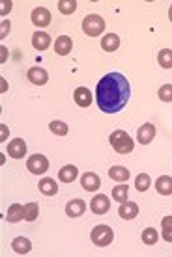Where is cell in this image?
I'll return each mask as SVG.
<instances>
[{"instance_id": "1", "label": "cell", "mask_w": 172, "mask_h": 257, "mask_svg": "<svg viewBox=\"0 0 172 257\" xmlns=\"http://www.w3.org/2000/svg\"><path fill=\"white\" fill-rule=\"evenodd\" d=\"M129 95H131V88L122 73H109L97 82V106L105 114H116L122 110L129 101Z\"/></svg>"}, {"instance_id": "2", "label": "cell", "mask_w": 172, "mask_h": 257, "mask_svg": "<svg viewBox=\"0 0 172 257\" xmlns=\"http://www.w3.org/2000/svg\"><path fill=\"white\" fill-rule=\"evenodd\" d=\"M109 142L113 144V149H115L116 153H120V155H127V153H131L133 151V140L131 136L125 132V130H115L111 138H109Z\"/></svg>"}, {"instance_id": "3", "label": "cell", "mask_w": 172, "mask_h": 257, "mask_svg": "<svg viewBox=\"0 0 172 257\" xmlns=\"http://www.w3.org/2000/svg\"><path fill=\"white\" fill-rule=\"evenodd\" d=\"M103 30H105V21H103V17H99V15H88L83 21V32H85L86 36L96 37L99 34H103Z\"/></svg>"}, {"instance_id": "4", "label": "cell", "mask_w": 172, "mask_h": 257, "mask_svg": "<svg viewBox=\"0 0 172 257\" xmlns=\"http://www.w3.org/2000/svg\"><path fill=\"white\" fill-rule=\"evenodd\" d=\"M92 242L96 244V246H109L113 239H115V231L111 230L109 226H97L92 230Z\"/></svg>"}, {"instance_id": "5", "label": "cell", "mask_w": 172, "mask_h": 257, "mask_svg": "<svg viewBox=\"0 0 172 257\" xmlns=\"http://www.w3.org/2000/svg\"><path fill=\"white\" fill-rule=\"evenodd\" d=\"M27 168H29V172L30 174H36V175H41V174H45L49 170V160H47V156H43V155H32L27 160Z\"/></svg>"}, {"instance_id": "6", "label": "cell", "mask_w": 172, "mask_h": 257, "mask_svg": "<svg viewBox=\"0 0 172 257\" xmlns=\"http://www.w3.org/2000/svg\"><path fill=\"white\" fill-rule=\"evenodd\" d=\"M90 209L94 214H105L109 209H111V202L105 194H97L92 198V203H90Z\"/></svg>"}, {"instance_id": "7", "label": "cell", "mask_w": 172, "mask_h": 257, "mask_svg": "<svg viewBox=\"0 0 172 257\" xmlns=\"http://www.w3.org/2000/svg\"><path fill=\"white\" fill-rule=\"evenodd\" d=\"M30 19H32V23L36 25V26L43 28V26H49L51 25V11L45 8H36L32 9V15H30Z\"/></svg>"}, {"instance_id": "8", "label": "cell", "mask_w": 172, "mask_h": 257, "mask_svg": "<svg viewBox=\"0 0 172 257\" xmlns=\"http://www.w3.org/2000/svg\"><path fill=\"white\" fill-rule=\"evenodd\" d=\"M153 136H155V127H153L152 123H144L143 127L137 130V140H139V144H143V146L150 144L153 140Z\"/></svg>"}, {"instance_id": "9", "label": "cell", "mask_w": 172, "mask_h": 257, "mask_svg": "<svg viewBox=\"0 0 172 257\" xmlns=\"http://www.w3.org/2000/svg\"><path fill=\"white\" fill-rule=\"evenodd\" d=\"M8 155L13 158H23L27 155V144L23 138H15L11 144H8Z\"/></svg>"}, {"instance_id": "10", "label": "cell", "mask_w": 172, "mask_h": 257, "mask_svg": "<svg viewBox=\"0 0 172 257\" xmlns=\"http://www.w3.org/2000/svg\"><path fill=\"white\" fill-rule=\"evenodd\" d=\"M85 211H86L85 200H71V202L66 205L67 216H71V218H79V216H83Z\"/></svg>"}, {"instance_id": "11", "label": "cell", "mask_w": 172, "mask_h": 257, "mask_svg": "<svg viewBox=\"0 0 172 257\" xmlns=\"http://www.w3.org/2000/svg\"><path fill=\"white\" fill-rule=\"evenodd\" d=\"M73 99L79 106H83V108H88L90 104H92V92L88 90V88H77L75 93H73Z\"/></svg>"}, {"instance_id": "12", "label": "cell", "mask_w": 172, "mask_h": 257, "mask_svg": "<svg viewBox=\"0 0 172 257\" xmlns=\"http://www.w3.org/2000/svg\"><path fill=\"white\" fill-rule=\"evenodd\" d=\"M118 214L124 220H133V218H137V214H139V205L131 202H124L120 205V209H118Z\"/></svg>"}, {"instance_id": "13", "label": "cell", "mask_w": 172, "mask_h": 257, "mask_svg": "<svg viewBox=\"0 0 172 257\" xmlns=\"http://www.w3.org/2000/svg\"><path fill=\"white\" fill-rule=\"evenodd\" d=\"M81 184H83V188L88 190V192H96L97 188L101 186V179L97 177L96 174H85L83 175V179H81Z\"/></svg>"}, {"instance_id": "14", "label": "cell", "mask_w": 172, "mask_h": 257, "mask_svg": "<svg viewBox=\"0 0 172 257\" xmlns=\"http://www.w3.org/2000/svg\"><path fill=\"white\" fill-rule=\"evenodd\" d=\"M71 49H73V41H71V37L69 36H60L57 41H55V51H57V54L66 56L71 52Z\"/></svg>"}, {"instance_id": "15", "label": "cell", "mask_w": 172, "mask_h": 257, "mask_svg": "<svg viewBox=\"0 0 172 257\" xmlns=\"http://www.w3.org/2000/svg\"><path fill=\"white\" fill-rule=\"evenodd\" d=\"M29 80L32 84L43 86V84H47L49 75H47V71H45V69H41V67H32V69H29Z\"/></svg>"}, {"instance_id": "16", "label": "cell", "mask_w": 172, "mask_h": 257, "mask_svg": "<svg viewBox=\"0 0 172 257\" xmlns=\"http://www.w3.org/2000/svg\"><path fill=\"white\" fill-rule=\"evenodd\" d=\"M77 175H79L77 166L67 164V166H64V168H60V172H58V179H60L62 183H73V181L77 179Z\"/></svg>"}, {"instance_id": "17", "label": "cell", "mask_w": 172, "mask_h": 257, "mask_svg": "<svg viewBox=\"0 0 172 257\" xmlns=\"http://www.w3.org/2000/svg\"><path fill=\"white\" fill-rule=\"evenodd\" d=\"M32 45H34L36 51H45L51 45V36H49L47 32H36L32 36Z\"/></svg>"}, {"instance_id": "18", "label": "cell", "mask_w": 172, "mask_h": 257, "mask_svg": "<svg viewBox=\"0 0 172 257\" xmlns=\"http://www.w3.org/2000/svg\"><path fill=\"white\" fill-rule=\"evenodd\" d=\"M155 190L161 196H172V177L163 175L155 181Z\"/></svg>"}, {"instance_id": "19", "label": "cell", "mask_w": 172, "mask_h": 257, "mask_svg": "<svg viewBox=\"0 0 172 257\" xmlns=\"http://www.w3.org/2000/svg\"><path fill=\"white\" fill-rule=\"evenodd\" d=\"M25 218V207L19 205V203H13L8 212H6V220L11 222V224H15V222H19Z\"/></svg>"}, {"instance_id": "20", "label": "cell", "mask_w": 172, "mask_h": 257, "mask_svg": "<svg viewBox=\"0 0 172 257\" xmlns=\"http://www.w3.org/2000/svg\"><path fill=\"white\" fill-rule=\"evenodd\" d=\"M11 248L15 250V254L25 256V254H29L30 250H32V242L27 237H17V239L11 242Z\"/></svg>"}, {"instance_id": "21", "label": "cell", "mask_w": 172, "mask_h": 257, "mask_svg": "<svg viewBox=\"0 0 172 257\" xmlns=\"http://www.w3.org/2000/svg\"><path fill=\"white\" fill-rule=\"evenodd\" d=\"M109 177L113 179V181H118V183H124L129 179V170L124 168V166H113L111 170H109Z\"/></svg>"}, {"instance_id": "22", "label": "cell", "mask_w": 172, "mask_h": 257, "mask_svg": "<svg viewBox=\"0 0 172 257\" xmlns=\"http://www.w3.org/2000/svg\"><path fill=\"white\" fill-rule=\"evenodd\" d=\"M39 190H41V194H45V196H55V194L58 192V184L55 179L43 177V179L39 181Z\"/></svg>"}, {"instance_id": "23", "label": "cell", "mask_w": 172, "mask_h": 257, "mask_svg": "<svg viewBox=\"0 0 172 257\" xmlns=\"http://www.w3.org/2000/svg\"><path fill=\"white\" fill-rule=\"evenodd\" d=\"M101 47H103V51H107V52H115L116 49L120 47V37L116 36V34H107L101 39Z\"/></svg>"}, {"instance_id": "24", "label": "cell", "mask_w": 172, "mask_h": 257, "mask_svg": "<svg viewBox=\"0 0 172 257\" xmlns=\"http://www.w3.org/2000/svg\"><path fill=\"white\" fill-rule=\"evenodd\" d=\"M161 237L167 242H172V216H165L161 220Z\"/></svg>"}, {"instance_id": "25", "label": "cell", "mask_w": 172, "mask_h": 257, "mask_svg": "<svg viewBox=\"0 0 172 257\" xmlns=\"http://www.w3.org/2000/svg\"><path fill=\"white\" fill-rule=\"evenodd\" d=\"M157 62H159V65L165 67V69H171L172 67V49H163L161 52H159V56H157Z\"/></svg>"}, {"instance_id": "26", "label": "cell", "mask_w": 172, "mask_h": 257, "mask_svg": "<svg viewBox=\"0 0 172 257\" xmlns=\"http://www.w3.org/2000/svg\"><path fill=\"white\" fill-rule=\"evenodd\" d=\"M49 128L57 136H66L67 132H69V127H67V123H64V121H51Z\"/></svg>"}, {"instance_id": "27", "label": "cell", "mask_w": 172, "mask_h": 257, "mask_svg": "<svg viewBox=\"0 0 172 257\" xmlns=\"http://www.w3.org/2000/svg\"><path fill=\"white\" fill-rule=\"evenodd\" d=\"M38 214H39L38 203H27L25 205V220L27 222H34L38 218Z\"/></svg>"}, {"instance_id": "28", "label": "cell", "mask_w": 172, "mask_h": 257, "mask_svg": "<svg viewBox=\"0 0 172 257\" xmlns=\"http://www.w3.org/2000/svg\"><path fill=\"white\" fill-rule=\"evenodd\" d=\"M135 188L139 192H146L150 188V175L148 174H141L137 179H135Z\"/></svg>"}, {"instance_id": "29", "label": "cell", "mask_w": 172, "mask_h": 257, "mask_svg": "<svg viewBox=\"0 0 172 257\" xmlns=\"http://www.w3.org/2000/svg\"><path fill=\"white\" fill-rule=\"evenodd\" d=\"M58 9H60L64 15H71L77 9V2L75 0H60V2H58Z\"/></svg>"}, {"instance_id": "30", "label": "cell", "mask_w": 172, "mask_h": 257, "mask_svg": "<svg viewBox=\"0 0 172 257\" xmlns=\"http://www.w3.org/2000/svg\"><path fill=\"white\" fill-rule=\"evenodd\" d=\"M113 198L120 203L127 202V184H118V186H115V188H113Z\"/></svg>"}, {"instance_id": "31", "label": "cell", "mask_w": 172, "mask_h": 257, "mask_svg": "<svg viewBox=\"0 0 172 257\" xmlns=\"http://www.w3.org/2000/svg\"><path fill=\"white\" fill-rule=\"evenodd\" d=\"M159 239V235H157V230H153V228H146L143 231V242L144 244H155Z\"/></svg>"}, {"instance_id": "32", "label": "cell", "mask_w": 172, "mask_h": 257, "mask_svg": "<svg viewBox=\"0 0 172 257\" xmlns=\"http://www.w3.org/2000/svg\"><path fill=\"white\" fill-rule=\"evenodd\" d=\"M159 99L165 103H172V84H163L159 88Z\"/></svg>"}, {"instance_id": "33", "label": "cell", "mask_w": 172, "mask_h": 257, "mask_svg": "<svg viewBox=\"0 0 172 257\" xmlns=\"http://www.w3.org/2000/svg\"><path fill=\"white\" fill-rule=\"evenodd\" d=\"M0 26H2V30H0V37L4 39V37L10 34V30H11V23L10 21H2L0 23Z\"/></svg>"}, {"instance_id": "34", "label": "cell", "mask_w": 172, "mask_h": 257, "mask_svg": "<svg viewBox=\"0 0 172 257\" xmlns=\"http://www.w3.org/2000/svg\"><path fill=\"white\" fill-rule=\"evenodd\" d=\"M11 11V2L10 0H2V9H0V13L2 15H8Z\"/></svg>"}, {"instance_id": "35", "label": "cell", "mask_w": 172, "mask_h": 257, "mask_svg": "<svg viewBox=\"0 0 172 257\" xmlns=\"http://www.w3.org/2000/svg\"><path fill=\"white\" fill-rule=\"evenodd\" d=\"M0 130H2V136H0V140L4 142V140L8 138V132H10V128L6 127V125H2V127H0Z\"/></svg>"}, {"instance_id": "36", "label": "cell", "mask_w": 172, "mask_h": 257, "mask_svg": "<svg viewBox=\"0 0 172 257\" xmlns=\"http://www.w3.org/2000/svg\"><path fill=\"white\" fill-rule=\"evenodd\" d=\"M6 54H8V49L2 47V62H6Z\"/></svg>"}, {"instance_id": "37", "label": "cell", "mask_w": 172, "mask_h": 257, "mask_svg": "<svg viewBox=\"0 0 172 257\" xmlns=\"http://www.w3.org/2000/svg\"><path fill=\"white\" fill-rule=\"evenodd\" d=\"M169 19L172 21V6H171V9H169Z\"/></svg>"}]
</instances>
